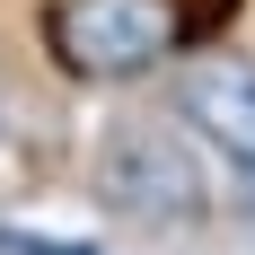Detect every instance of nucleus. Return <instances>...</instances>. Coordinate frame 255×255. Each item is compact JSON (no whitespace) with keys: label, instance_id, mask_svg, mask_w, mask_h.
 Segmentation results:
<instances>
[{"label":"nucleus","instance_id":"nucleus-1","mask_svg":"<svg viewBox=\"0 0 255 255\" xmlns=\"http://www.w3.org/2000/svg\"><path fill=\"white\" fill-rule=\"evenodd\" d=\"M97 194L106 211H124V220H150V229H203V158L176 141V124H150V115H124V124H106L97 141Z\"/></svg>","mask_w":255,"mask_h":255},{"label":"nucleus","instance_id":"nucleus-2","mask_svg":"<svg viewBox=\"0 0 255 255\" xmlns=\"http://www.w3.org/2000/svg\"><path fill=\"white\" fill-rule=\"evenodd\" d=\"M176 0H62L44 18V44L71 79H141L176 53Z\"/></svg>","mask_w":255,"mask_h":255},{"label":"nucleus","instance_id":"nucleus-3","mask_svg":"<svg viewBox=\"0 0 255 255\" xmlns=\"http://www.w3.org/2000/svg\"><path fill=\"white\" fill-rule=\"evenodd\" d=\"M176 115L203 132L211 150H229L238 167L255 158V62L247 53H203L176 71Z\"/></svg>","mask_w":255,"mask_h":255},{"label":"nucleus","instance_id":"nucleus-4","mask_svg":"<svg viewBox=\"0 0 255 255\" xmlns=\"http://www.w3.org/2000/svg\"><path fill=\"white\" fill-rule=\"evenodd\" d=\"M0 255H97V247H62V238H26V229H0Z\"/></svg>","mask_w":255,"mask_h":255},{"label":"nucleus","instance_id":"nucleus-5","mask_svg":"<svg viewBox=\"0 0 255 255\" xmlns=\"http://www.w3.org/2000/svg\"><path fill=\"white\" fill-rule=\"evenodd\" d=\"M247 211H255V158H247Z\"/></svg>","mask_w":255,"mask_h":255}]
</instances>
